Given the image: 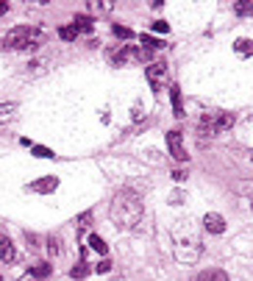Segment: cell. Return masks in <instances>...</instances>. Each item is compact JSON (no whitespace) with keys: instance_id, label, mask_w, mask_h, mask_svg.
<instances>
[{"instance_id":"cell-1","label":"cell","mask_w":253,"mask_h":281,"mask_svg":"<svg viewBox=\"0 0 253 281\" xmlns=\"http://www.w3.org/2000/svg\"><path fill=\"white\" fill-rule=\"evenodd\" d=\"M109 214H112V223L117 226V229H137V223L142 220V201L137 192H131V189H122V192H117L112 201V209H109Z\"/></svg>"},{"instance_id":"cell-2","label":"cell","mask_w":253,"mask_h":281,"mask_svg":"<svg viewBox=\"0 0 253 281\" xmlns=\"http://www.w3.org/2000/svg\"><path fill=\"white\" fill-rule=\"evenodd\" d=\"M3 42L11 51H34V48H39L45 42V31L31 28V26H20V28H11Z\"/></svg>"},{"instance_id":"cell-3","label":"cell","mask_w":253,"mask_h":281,"mask_svg":"<svg viewBox=\"0 0 253 281\" xmlns=\"http://www.w3.org/2000/svg\"><path fill=\"white\" fill-rule=\"evenodd\" d=\"M234 126V114L231 111H211V114H203L201 117V134L203 136H217L223 131Z\"/></svg>"},{"instance_id":"cell-4","label":"cell","mask_w":253,"mask_h":281,"mask_svg":"<svg viewBox=\"0 0 253 281\" xmlns=\"http://www.w3.org/2000/svg\"><path fill=\"white\" fill-rule=\"evenodd\" d=\"M109 56H112V61L117 64V67H122V64H134V61H150V56H153V53H150L148 48H134V45H122L120 51H112Z\"/></svg>"},{"instance_id":"cell-5","label":"cell","mask_w":253,"mask_h":281,"mask_svg":"<svg viewBox=\"0 0 253 281\" xmlns=\"http://www.w3.org/2000/svg\"><path fill=\"white\" fill-rule=\"evenodd\" d=\"M167 145H170V153H173L175 162H186L189 156H186V148H184V136L178 128H173L170 134H167Z\"/></svg>"},{"instance_id":"cell-6","label":"cell","mask_w":253,"mask_h":281,"mask_svg":"<svg viewBox=\"0 0 253 281\" xmlns=\"http://www.w3.org/2000/svg\"><path fill=\"white\" fill-rule=\"evenodd\" d=\"M145 76H148V81H150L153 89H161L164 81H167V64H164V61H153V64L145 70Z\"/></svg>"},{"instance_id":"cell-7","label":"cell","mask_w":253,"mask_h":281,"mask_svg":"<svg viewBox=\"0 0 253 281\" xmlns=\"http://www.w3.org/2000/svg\"><path fill=\"white\" fill-rule=\"evenodd\" d=\"M203 229L209 231V234H223V231H226V220H223V214H217V212L206 214V217H203Z\"/></svg>"},{"instance_id":"cell-8","label":"cell","mask_w":253,"mask_h":281,"mask_svg":"<svg viewBox=\"0 0 253 281\" xmlns=\"http://www.w3.org/2000/svg\"><path fill=\"white\" fill-rule=\"evenodd\" d=\"M56 187H59V179H56V176H45V179H39V181H34V184H31V192L47 195V192H53Z\"/></svg>"},{"instance_id":"cell-9","label":"cell","mask_w":253,"mask_h":281,"mask_svg":"<svg viewBox=\"0 0 253 281\" xmlns=\"http://www.w3.org/2000/svg\"><path fill=\"white\" fill-rule=\"evenodd\" d=\"M0 259H3L6 264L17 262V248H14V242H11L9 237H6V239H0Z\"/></svg>"},{"instance_id":"cell-10","label":"cell","mask_w":253,"mask_h":281,"mask_svg":"<svg viewBox=\"0 0 253 281\" xmlns=\"http://www.w3.org/2000/svg\"><path fill=\"white\" fill-rule=\"evenodd\" d=\"M72 28H75V31H84V34H89V31H92V28H95V20L92 17H87V14H75V17H72Z\"/></svg>"},{"instance_id":"cell-11","label":"cell","mask_w":253,"mask_h":281,"mask_svg":"<svg viewBox=\"0 0 253 281\" xmlns=\"http://www.w3.org/2000/svg\"><path fill=\"white\" fill-rule=\"evenodd\" d=\"M195 281H228V276L223 270H217V267H209V270H203L195 276Z\"/></svg>"},{"instance_id":"cell-12","label":"cell","mask_w":253,"mask_h":281,"mask_svg":"<svg viewBox=\"0 0 253 281\" xmlns=\"http://www.w3.org/2000/svg\"><path fill=\"white\" fill-rule=\"evenodd\" d=\"M170 101H173L175 117H184L186 111H184V101H181V89H178V86H173V89H170Z\"/></svg>"},{"instance_id":"cell-13","label":"cell","mask_w":253,"mask_h":281,"mask_svg":"<svg viewBox=\"0 0 253 281\" xmlns=\"http://www.w3.org/2000/svg\"><path fill=\"white\" fill-rule=\"evenodd\" d=\"M53 273V267H50V262H36L34 267H31V276H34V279H47V276H50Z\"/></svg>"},{"instance_id":"cell-14","label":"cell","mask_w":253,"mask_h":281,"mask_svg":"<svg viewBox=\"0 0 253 281\" xmlns=\"http://www.w3.org/2000/svg\"><path fill=\"white\" fill-rule=\"evenodd\" d=\"M89 248H92L95 254H100V256L109 254V245H106V239H103V237H97V234H92V237H89Z\"/></svg>"},{"instance_id":"cell-15","label":"cell","mask_w":253,"mask_h":281,"mask_svg":"<svg viewBox=\"0 0 253 281\" xmlns=\"http://www.w3.org/2000/svg\"><path fill=\"white\" fill-rule=\"evenodd\" d=\"M89 273H92V267H89L87 262H81V264H75V267L70 270V279H78L81 281V279H87Z\"/></svg>"},{"instance_id":"cell-16","label":"cell","mask_w":253,"mask_h":281,"mask_svg":"<svg viewBox=\"0 0 253 281\" xmlns=\"http://www.w3.org/2000/svg\"><path fill=\"white\" fill-rule=\"evenodd\" d=\"M234 51L239 53V56H253V39H239V42L234 45Z\"/></svg>"},{"instance_id":"cell-17","label":"cell","mask_w":253,"mask_h":281,"mask_svg":"<svg viewBox=\"0 0 253 281\" xmlns=\"http://www.w3.org/2000/svg\"><path fill=\"white\" fill-rule=\"evenodd\" d=\"M234 11L239 14V17H253V3H248V0H239L234 6Z\"/></svg>"},{"instance_id":"cell-18","label":"cell","mask_w":253,"mask_h":281,"mask_svg":"<svg viewBox=\"0 0 253 281\" xmlns=\"http://www.w3.org/2000/svg\"><path fill=\"white\" fill-rule=\"evenodd\" d=\"M112 34L117 36V39H134V31H131V28H125V26H120V23L112 26Z\"/></svg>"},{"instance_id":"cell-19","label":"cell","mask_w":253,"mask_h":281,"mask_svg":"<svg viewBox=\"0 0 253 281\" xmlns=\"http://www.w3.org/2000/svg\"><path fill=\"white\" fill-rule=\"evenodd\" d=\"M59 36L64 39V42H72V39H78V31H75L72 26H61L59 28Z\"/></svg>"},{"instance_id":"cell-20","label":"cell","mask_w":253,"mask_h":281,"mask_svg":"<svg viewBox=\"0 0 253 281\" xmlns=\"http://www.w3.org/2000/svg\"><path fill=\"white\" fill-rule=\"evenodd\" d=\"M61 242H59V237H47V256H50V259H56V256L61 254Z\"/></svg>"},{"instance_id":"cell-21","label":"cell","mask_w":253,"mask_h":281,"mask_svg":"<svg viewBox=\"0 0 253 281\" xmlns=\"http://www.w3.org/2000/svg\"><path fill=\"white\" fill-rule=\"evenodd\" d=\"M31 151H34L39 159H53V151H47V148H42V145H31Z\"/></svg>"},{"instance_id":"cell-22","label":"cell","mask_w":253,"mask_h":281,"mask_svg":"<svg viewBox=\"0 0 253 281\" xmlns=\"http://www.w3.org/2000/svg\"><path fill=\"white\" fill-rule=\"evenodd\" d=\"M153 31H156V34H167V31H170V26H167L164 20H156V23H153Z\"/></svg>"},{"instance_id":"cell-23","label":"cell","mask_w":253,"mask_h":281,"mask_svg":"<svg viewBox=\"0 0 253 281\" xmlns=\"http://www.w3.org/2000/svg\"><path fill=\"white\" fill-rule=\"evenodd\" d=\"M89 220H92V212H84L75 223H78V229H87V226H89Z\"/></svg>"},{"instance_id":"cell-24","label":"cell","mask_w":253,"mask_h":281,"mask_svg":"<svg viewBox=\"0 0 253 281\" xmlns=\"http://www.w3.org/2000/svg\"><path fill=\"white\" fill-rule=\"evenodd\" d=\"M95 270H97V273H109V270H112V262H109V259H103V262H97Z\"/></svg>"},{"instance_id":"cell-25","label":"cell","mask_w":253,"mask_h":281,"mask_svg":"<svg viewBox=\"0 0 253 281\" xmlns=\"http://www.w3.org/2000/svg\"><path fill=\"white\" fill-rule=\"evenodd\" d=\"M11 111H14V106H11V103H9V106H0V123H3V120L9 117Z\"/></svg>"},{"instance_id":"cell-26","label":"cell","mask_w":253,"mask_h":281,"mask_svg":"<svg viewBox=\"0 0 253 281\" xmlns=\"http://www.w3.org/2000/svg\"><path fill=\"white\" fill-rule=\"evenodd\" d=\"M92 11H112V3H92Z\"/></svg>"},{"instance_id":"cell-27","label":"cell","mask_w":253,"mask_h":281,"mask_svg":"<svg viewBox=\"0 0 253 281\" xmlns=\"http://www.w3.org/2000/svg\"><path fill=\"white\" fill-rule=\"evenodd\" d=\"M173 179L181 184V181H186V173H184V170H175V173H173Z\"/></svg>"},{"instance_id":"cell-28","label":"cell","mask_w":253,"mask_h":281,"mask_svg":"<svg viewBox=\"0 0 253 281\" xmlns=\"http://www.w3.org/2000/svg\"><path fill=\"white\" fill-rule=\"evenodd\" d=\"M9 11V3H0V14H6Z\"/></svg>"},{"instance_id":"cell-29","label":"cell","mask_w":253,"mask_h":281,"mask_svg":"<svg viewBox=\"0 0 253 281\" xmlns=\"http://www.w3.org/2000/svg\"><path fill=\"white\" fill-rule=\"evenodd\" d=\"M251 209H253V192H251Z\"/></svg>"},{"instance_id":"cell-30","label":"cell","mask_w":253,"mask_h":281,"mask_svg":"<svg viewBox=\"0 0 253 281\" xmlns=\"http://www.w3.org/2000/svg\"><path fill=\"white\" fill-rule=\"evenodd\" d=\"M251 159H253V153H251Z\"/></svg>"},{"instance_id":"cell-31","label":"cell","mask_w":253,"mask_h":281,"mask_svg":"<svg viewBox=\"0 0 253 281\" xmlns=\"http://www.w3.org/2000/svg\"><path fill=\"white\" fill-rule=\"evenodd\" d=\"M0 281H3V279H0Z\"/></svg>"}]
</instances>
